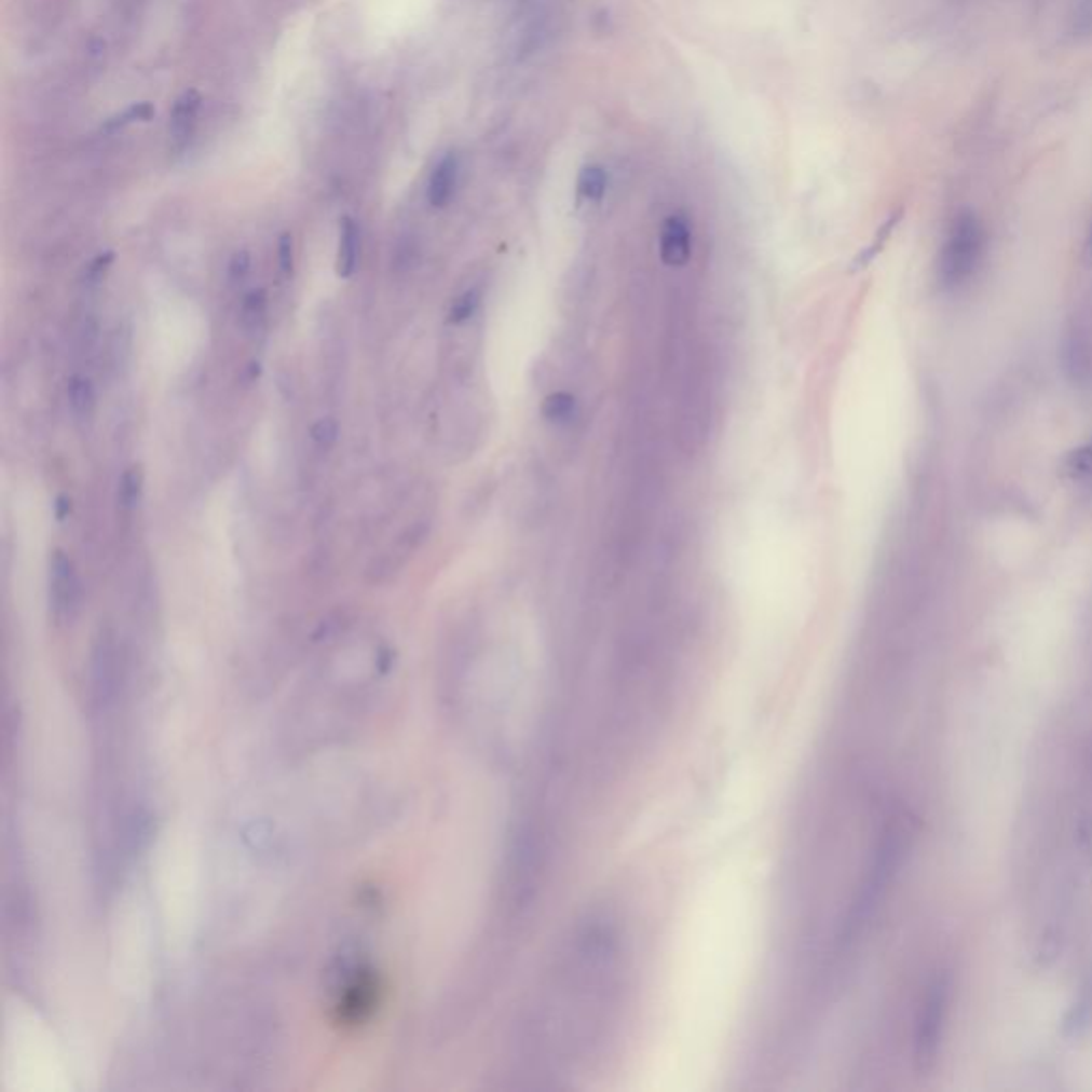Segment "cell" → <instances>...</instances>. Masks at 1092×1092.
<instances>
[{
  "mask_svg": "<svg viewBox=\"0 0 1092 1092\" xmlns=\"http://www.w3.org/2000/svg\"><path fill=\"white\" fill-rule=\"evenodd\" d=\"M984 255V229L973 211H963L954 218L947 237L943 242L937 279L943 288L952 290L965 284L982 261Z\"/></svg>",
  "mask_w": 1092,
  "mask_h": 1092,
  "instance_id": "obj_1",
  "label": "cell"
},
{
  "mask_svg": "<svg viewBox=\"0 0 1092 1092\" xmlns=\"http://www.w3.org/2000/svg\"><path fill=\"white\" fill-rule=\"evenodd\" d=\"M378 1002V982L369 971H355L353 978L346 980L340 1001H338V1018L344 1024L357 1026L365 1018L373 1011Z\"/></svg>",
  "mask_w": 1092,
  "mask_h": 1092,
  "instance_id": "obj_2",
  "label": "cell"
},
{
  "mask_svg": "<svg viewBox=\"0 0 1092 1092\" xmlns=\"http://www.w3.org/2000/svg\"><path fill=\"white\" fill-rule=\"evenodd\" d=\"M659 255L668 268H683L692 259V229L685 216H668L659 235Z\"/></svg>",
  "mask_w": 1092,
  "mask_h": 1092,
  "instance_id": "obj_3",
  "label": "cell"
},
{
  "mask_svg": "<svg viewBox=\"0 0 1092 1092\" xmlns=\"http://www.w3.org/2000/svg\"><path fill=\"white\" fill-rule=\"evenodd\" d=\"M199 111H201V94L196 91H183L176 103H174V111H172V122H169V144H172V150L182 154L183 150L192 144L194 139V133H196V124H199Z\"/></svg>",
  "mask_w": 1092,
  "mask_h": 1092,
  "instance_id": "obj_4",
  "label": "cell"
},
{
  "mask_svg": "<svg viewBox=\"0 0 1092 1092\" xmlns=\"http://www.w3.org/2000/svg\"><path fill=\"white\" fill-rule=\"evenodd\" d=\"M50 572H52L50 574V598H52L56 615L63 617L76 606V600H78V578L73 572V563L63 550H56Z\"/></svg>",
  "mask_w": 1092,
  "mask_h": 1092,
  "instance_id": "obj_5",
  "label": "cell"
},
{
  "mask_svg": "<svg viewBox=\"0 0 1092 1092\" xmlns=\"http://www.w3.org/2000/svg\"><path fill=\"white\" fill-rule=\"evenodd\" d=\"M456 182H459V156L455 152H449L442 156V161L436 165L429 178L427 186L429 203L438 209L447 207L455 196Z\"/></svg>",
  "mask_w": 1092,
  "mask_h": 1092,
  "instance_id": "obj_6",
  "label": "cell"
},
{
  "mask_svg": "<svg viewBox=\"0 0 1092 1092\" xmlns=\"http://www.w3.org/2000/svg\"><path fill=\"white\" fill-rule=\"evenodd\" d=\"M361 257V233L353 218H344L340 224V248H338V273L340 277H353Z\"/></svg>",
  "mask_w": 1092,
  "mask_h": 1092,
  "instance_id": "obj_7",
  "label": "cell"
},
{
  "mask_svg": "<svg viewBox=\"0 0 1092 1092\" xmlns=\"http://www.w3.org/2000/svg\"><path fill=\"white\" fill-rule=\"evenodd\" d=\"M156 115V109L152 103L144 100V103H133L128 105L124 111L111 115L109 120H105V124L100 126L103 133L111 135V133H118V131H124L126 126L131 124H137V122H150L152 118Z\"/></svg>",
  "mask_w": 1092,
  "mask_h": 1092,
  "instance_id": "obj_8",
  "label": "cell"
},
{
  "mask_svg": "<svg viewBox=\"0 0 1092 1092\" xmlns=\"http://www.w3.org/2000/svg\"><path fill=\"white\" fill-rule=\"evenodd\" d=\"M69 406L78 419H91L94 410V386L84 376H73L69 380Z\"/></svg>",
  "mask_w": 1092,
  "mask_h": 1092,
  "instance_id": "obj_9",
  "label": "cell"
},
{
  "mask_svg": "<svg viewBox=\"0 0 1092 1092\" xmlns=\"http://www.w3.org/2000/svg\"><path fill=\"white\" fill-rule=\"evenodd\" d=\"M609 178L600 165H589L578 176V194L587 201H600L606 192Z\"/></svg>",
  "mask_w": 1092,
  "mask_h": 1092,
  "instance_id": "obj_10",
  "label": "cell"
},
{
  "mask_svg": "<svg viewBox=\"0 0 1092 1092\" xmlns=\"http://www.w3.org/2000/svg\"><path fill=\"white\" fill-rule=\"evenodd\" d=\"M574 412H576V399H574V395H570L565 391H557L552 395H548L543 404V414L550 423H565L574 417Z\"/></svg>",
  "mask_w": 1092,
  "mask_h": 1092,
  "instance_id": "obj_11",
  "label": "cell"
},
{
  "mask_svg": "<svg viewBox=\"0 0 1092 1092\" xmlns=\"http://www.w3.org/2000/svg\"><path fill=\"white\" fill-rule=\"evenodd\" d=\"M1063 472L1071 480H1087L1092 476V440L1067 453L1063 461Z\"/></svg>",
  "mask_w": 1092,
  "mask_h": 1092,
  "instance_id": "obj_12",
  "label": "cell"
},
{
  "mask_svg": "<svg viewBox=\"0 0 1092 1092\" xmlns=\"http://www.w3.org/2000/svg\"><path fill=\"white\" fill-rule=\"evenodd\" d=\"M139 495H141V472L139 469H128L122 480H120V491H118V497H120V504L122 508L131 510L137 506L139 502Z\"/></svg>",
  "mask_w": 1092,
  "mask_h": 1092,
  "instance_id": "obj_13",
  "label": "cell"
},
{
  "mask_svg": "<svg viewBox=\"0 0 1092 1092\" xmlns=\"http://www.w3.org/2000/svg\"><path fill=\"white\" fill-rule=\"evenodd\" d=\"M478 303H480V295L478 290H467L465 295H461L451 310V320L453 323H465L469 316H474V312L478 310Z\"/></svg>",
  "mask_w": 1092,
  "mask_h": 1092,
  "instance_id": "obj_14",
  "label": "cell"
},
{
  "mask_svg": "<svg viewBox=\"0 0 1092 1092\" xmlns=\"http://www.w3.org/2000/svg\"><path fill=\"white\" fill-rule=\"evenodd\" d=\"M265 312V292L263 290H252L246 301H244V308H242V316H244V323L248 327L257 325L259 318L263 316Z\"/></svg>",
  "mask_w": 1092,
  "mask_h": 1092,
  "instance_id": "obj_15",
  "label": "cell"
},
{
  "mask_svg": "<svg viewBox=\"0 0 1092 1092\" xmlns=\"http://www.w3.org/2000/svg\"><path fill=\"white\" fill-rule=\"evenodd\" d=\"M338 432H340V425L336 419H320L312 427V438L320 447H331L338 440Z\"/></svg>",
  "mask_w": 1092,
  "mask_h": 1092,
  "instance_id": "obj_16",
  "label": "cell"
},
{
  "mask_svg": "<svg viewBox=\"0 0 1092 1092\" xmlns=\"http://www.w3.org/2000/svg\"><path fill=\"white\" fill-rule=\"evenodd\" d=\"M250 265H252V261H250L248 250H240V252H235V255H233V259H231V263H229L231 279H233V282L244 279V277L248 275V272H250Z\"/></svg>",
  "mask_w": 1092,
  "mask_h": 1092,
  "instance_id": "obj_17",
  "label": "cell"
},
{
  "mask_svg": "<svg viewBox=\"0 0 1092 1092\" xmlns=\"http://www.w3.org/2000/svg\"><path fill=\"white\" fill-rule=\"evenodd\" d=\"M277 261H279V270L284 273L292 272V237L288 233H284L279 237V244H277Z\"/></svg>",
  "mask_w": 1092,
  "mask_h": 1092,
  "instance_id": "obj_18",
  "label": "cell"
},
{
  "mask_svg": "<svg viewBox=\"0 0 1092 1092\" xmlns=\"http://www.w3.org/2000/svg\"><path fill=\"white\" fill-rule=\"evenodd\" d=\"M111 261H113V255H111V252H107V255L98 257V259H96V261L92 263L91 268L92 275H98V273L105 272V270L109 268V263H111Z\"/></svg>",
  "mask_w": 1092,
  "mask_h": 1092,
  "instance_id": "obj_19",
  "label": "cell"
},
{
  "mask_svg": "<svg viewBox=\"0 0 1092 1092\" xmlns=\"http://www.w3.org/2000/svg\"><path fill=\"white\" fill-rule=\"evenodd\" d=\"M69 513H71V502H69L65 495H60V497L56 500V517L63 521Z\"/></svg>",
  "mask_w": 1092,
  "mask_h": 1092,
  "instance_id": "obj_20",
  "label": "cell"
},
{
  "mask_svg": "<svg viewBox=\"0 0 1092 1092\" xmlns=\"http://www.w3.org/2000/svg\"><path fill=\"white\" fill-rule=\"evenodd\" d=\"M1091 255H1092V235H1091Z\"/></svg>",
  "mask_w": 1092,
  "mask_h": 1092,
  "instance_id": "obj_21",
  "label": "cell"
}]
</instances>
